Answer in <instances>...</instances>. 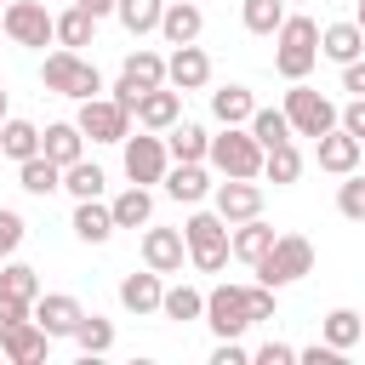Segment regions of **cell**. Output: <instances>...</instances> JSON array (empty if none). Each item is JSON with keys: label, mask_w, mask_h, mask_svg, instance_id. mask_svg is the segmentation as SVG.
<instances>
[{"label": "cell", "mask_w": 365, "mask_h": 365, "mask_svg": "<svg viewBox=\"0 0 365 365\" xmlns=\"http://www.w3.org/2000/svg\"><path fill=\"white\" fill-rule=\"evenodd\" d=\"M314 63H319V23L285 11L279 34H274V68H279V80H308Z\"/></svg>", "instance_id": "cell-1"}, {"label": "cell", "mask_w": 365, "mask_h": 365, "mask_svg": "<svg viewBox=\"0 0 365 365\" xmlns=\"http://www.w3.org/2000/svg\"><path fill=\"white\" fill-rule=\"evenodd\" d=\"M40 86H46V91H57V97H74V103L103 97V74H97V63H86V57H80V51H68V46L46 51V63H40Z\"/></svg>", "instance_id": "cell-2"}, {"label": "cell", "mask_w": 365, "mask_h": 365, "mask_svg": "<svg viewBox=\"0 0 365 365\" xmlns=\"http://www.w3.org/2000/svg\"><path fill=\"white\" fill-rule=\"evenodd\" d=\"M228 234H234V222H222V217H217V205H211V211H194V217L182 222L188 262H194L200 274H222V268H228V257H234Z\"/></svg>", "instance_id": "cell-3"}, {"label": "cell", "mask_w": 365, "mask_h": 365, "mask_svg": "<svg viewBox=\"0 0 365 365\" xmlns=\"http://www.w3.org/2000/svg\"><path fill=\"white\" fill-rule=\"evenodd\" d=\"M262 160H268V148L251 137V125H222L205 154V165L217 177H262Z\"/></svg>", "instance_id": "cell-4"}, {"label": "cell", "mask_w": 365, "mask_h": 365, "mask_svg": "<svg viewBox=\"0 0 365 365\" xmlns=\"http://www.w3.org/2000/svg\"><path fill=\"white\" fill-rule=\"evenodd\" d=\"M279 108H285V120H291V131H297V137H325V131L342 120V108H336L325 91H314L308 80H291V91H285V103H279Z\"/></svg>", "instance_id": "cell-5"}, {"label": "cell", "mask_w": 365, "mask_h": 365, "mask_svg": "<svg viewBox=\"0 0 365 365\" xmlns=\"http://www.w3.org/2000/svg\"><path fill=\"white\" fill-rule=\"evenodd\" d=\"M0 29H6L11 46H29V51L57 46V11H46L40 0H11V6L0 11Z\"/></svg>", "instance_id": "cell-6"}, {"label": "cell", "mask_w": 365, "mask_h": 365, "mask_svg": "<svg viewBox=\"0 0 365 365\" xmlns=\"http://www.w3.org/2000/svg\"><path fill=\"white\" fill-rule=\"evenodd\" d=\"M302 274H314V245H308L302 234H279V240H274V251L257 262V279H262V285H274V291L297 285Z\"/></svg>", "instance_id": "cell-7"}, {"label": "cell", "mask_w": 365, "mask_h": 365, "mask_svg": "<svg viewBox=\"0 0 365 365\" xmlns=\"http://www.w3.org/2000/svg\"><path fill=\"white\" fill-rule=\"evenodd\" d=\"M120 148H125V177H131V182H143V188L165 182V171H171V148H165V131H143V137H125Z\"/></svg>", "instance_id": "cell-8"}, {"label": "cell", "mask_w": 365, "mask_h": 365, "mask_svg": "<svg viewBox=\"0 0 365 365\" xmlns=\"http://www.w3.org/2000/svg\"><path fill=\"white\" fill-rule=\"evenodd\" d=\"M205 325H211L217 336H245V331L257 325L245 285H217V291H205Z\"/></svg>", "instance_id": "cell-9"}, {"label": "cell", "mask_w": 365, "mask_h": 365, "mask_svg": "<svg viewBox=\"0 0 365 365\" xmlns=\"http://www.w3.org/2000/svg\"><path fill=\"white\" fill-rule=\"evenodd\" d=\"M74 125L91 137V143H125L131 137V108H120L114 97H86Z\"/></svg>", "instance_id": "cell-10"}, {"label": "cell", "mask_w": 365, "mask_h": 365, "mask_svg": "<svg viewBox=\"0 0 365 365\" xmlns=\"http://www.w3.org/2000/svg\"><path fill=\"white\" fill-rule=\"evenodd\" d=\"M211 205L222 222H245V217H262V182L257 177H222L211 188Z\"/></svg>", "instance_id": "cell-11"}, {"label": "cell", "mask_w": 365, "mask_h": 365, "mask_svg": "<svg viewBox=\"0 0 365 365\" xmlns=\"http://www.w3.org/2000/svg\"><path fill=\"white\" fill-rule=\"evenodd\" d=\"M0 354H6L11 365H40V359L51 354V336H46L40 319L29 314V319H17V325H0Z\"/></svg>", "instance_id": "cell-12"}, {"label": "cell", "mask_w": 365, "mask_h": 365, "mask_svg": "<svg viewBox=\"0 0 365 365\" xmlns=\"http://www.w3.org/2000/svg\"><path fill=\"white\" fill-rule=\"evenodd\" d=\"M359 154H365V143H359L354 131H342V125H331L325 137H314V160H319V171H331V177L359 171Z\"/></svg>", "instance_id": "cell-13"}, {"label": "cell", "mask_w": 365, "mask_h": 365, "mask_svg": "<svg viewBox=\"0 0 365 365\" xmlns=\"http://www.w3.org/2000/svg\"><path fill=\"white\" fill-rule=\"evenodd\" d=\"M182 262H188L182 228H143V268H154V274H182Z\"/></svg>", "instance_id": "cell-14"}, {"label": "cell", "mask_w": 365, "mask_h": 365, "mask_svg": "<svg viewBox=\"0 0 365 365\" xmlns=\"http://www.w3.org/2000/svg\"><path fill=\"white\" fill-rule=\"evenodd\" d=\"M34 319H40V331L57 342V336H74V325L86 319V308H80V297H68V291H40V297H34Z\"/></svg>", "instance_id": "cell-15"}, {"label": "cell", "mask_w": 365, "mask_h": 365, "mask_svg": "<svg viewBox=\"0 0 365 365\" xmlns=\"http://www.w3.org/2000/svg\"><path fill=\"white\" fill-rule=\"evenodd\" d=\"M211 171H205V160H171V171H165V194L177 200V205H200V200H211Z\"/></svg>", "instance_id": "cell-16"}, {"label": "cell", "mask_w": 365, "mask_h": 365, "mask_svg": "<svg viewBox=\"0 0 365 365\" xmlns=\"http://www.w3.org/2000/svg\"><path fill=\"white\" fill-rule=\"evenodd\" d=\"M165 86H177V91L211 86V57H205L200 46H171V57H165Z\"/></svg>", "instance_id": "cell-17"}, {"label": "cell", "mask_w": 365, "mask_h": 365, "mask_svg": "<svg viewBox=\"0 0 365 365\" xmlns=\"http://www.w3.org/2000/svg\"><path fill=\"white\" fill-rule=\"evenodd\" d=\"M177 120H182V91H177V86L143 91V103H137V125H143V131H171Z\"/></svg>", "instance_id": "cell-18"}, {"label": "cell", "mask_w": 365, "mask_h": 365, "mask_svg": "<svg viewBox=\"0 0 365 365\" xmlns=\"http://www.w3.org/2000/svg\"><path fill=\"white\" fill-rule=\"evenodd\" d=\"M160 302H165V285H160V274H154V268H143V274H125V279H120V308H125V314L148 319V314H160Z\"/></svg>", "instance_id": "cell-19"}, {"label": "cell", "mask_w": 365, "mask_h": 365, "mask_svg": "<svg viewBox=\"0 0 365 365\" xmlns=\"http://www.w3.org/2000/svg\"><path fill=\"white\" fill-rule=\"evenodd\" d=\"M200 29H205V11H200L194 0H165V17H160L165 46H194Z\"/></svg>", "instance_id": "cell-20"}, {"label": "cell", "mask_w": 365, "mask_h": 365, "mask_svg": "<svg viewBox=\"0 0 365 365\" xmlns=\"http://www.w3.org/2000/svg\"><path fill=\"white\" fill-rule=\"evenodd\" d=\"M251 114H257L251 86L228 80V86H217V91H211V120H217V125H251Z\"/></svg>", "instance_id": "cell-21"}, {"label": "cell", "mask_w": 365, "mask_h": 365, "mask_svg": "<svg viewBox=\"0 0 365 365\" xmlns=\"http://www.w3.org/2000/svg\"><path fill=\"white\" fill-rule=\"evenodd\" d=\"M74 240L80 245H108L114 240V211L103 205V200H74Z\"/></svg>", "instance_id": "cell-22"}, {"label": "cell", "mask_w": 365, "mask_h": 365, "mask_svg": "<svg viewBox=\"0 0 365 365\" xmlns=\"http://www.w3.org/2000/svg\"><path fill=\"white\" fill-rule=\"evenodd\" d=\"M274 240H279V234H274L262 217H245V222H234V234H228V245H234V257H240L245 268H257V262L274 251Z\"/></svg>", "instance_id": "cell-23"}, {"label": "cell", "mask_w": 365, "mask_h": 365, "mask_svg": "<svg viewBox=\"0 0 365 365\" xmlns=\"http://www.w3.org/2000/svg\"><path fill=\"white\" fill-rule=\"evenodd\" d=\"M319 57H331V63H354V57H365V29L348 17V23H325L319 29Z\"/></svg>", "instance_id": "cell-24"}, {"label": "cell", "mask_w": 365, "mask_h": 365, "mask_svg": "<svg viewBox=\"0 0 365 365\" xmlns=\"http://www.w3.org/2000/svg\"><path fill=\"white\" fill-rule=\"evenodd\" d=\"M40 154L57 160V165H74V160H86V131L74 120H57V125L40 131Z\"/></svg>", "instance_id": "cell-25"}, {"label": "cell", "mask_w": 365, "mask_h": 365, "mask_svg": "<svg viewBox=\"0 0 365 365\" xmlns=\"http://www.w3.org/2000/svg\"><path fill=\"white\" fill-rule=\"evenodd\" d=\"M108 211H114V228H148V217H154V194H148L143 182H125V188L108 200Z\"/></svg>", "instance_id": "cell-26"}, {"label": "cell", "mask_w": 365, "mask_h": 365, "mask_svg": "<svg viewBox=\"0 0 365 365\" xmlns=\"http://www.w3.org/2000/svg\"><path fill=\"white\" fill-rule=\"evenodd\" d=\"M120 80H131L137 91H154V86H165V57H160V51H148V46H137V51H125Z\"/></svg>", "instance_id": "cell-27"}, {"label": "cell", "mask_w": 365, "mask_h": 365, "mask_svg": "<svg viewBox=\"0 0 365 365\" xmlns=\"http://www.w3.org/2000/svg\"><path fill=\"white\" fill-rule=\"evenodd\" d=\"M17 188L23 194H57L63 188V165L57 160H46V154H34V160H17Z\"/></svg>", "instance_id": "cell-28"}, {"label": "cell", "mask_w": 365, "mask_h": 365, "mask_svg": "<svg viewBox=\"0 0 365 365\" xmlns=\"http://www.w3.org/2000/svg\"><path fill=\"white\" fill-rule=\"evenodd\" d=\"M0 154L6 160H34L40 154V125L34 120H17V114L0 120Z\"/></svg>", "instance_id": "cell-29"}, {"label": "cell", "mask_w": 365, "mask_h": 365, "mask_svg": "<svg viewBox=\"0 0 365 365\" xmlns=\"http://www.w3.org/2000/svg\"><path fill=\"white\" fill-rule=\"evenodd\" d=\"M319 336L331 342V348H354V342H365V314H354V308H331L325 319H319Z\"/></svg>", "instance_id": "cell-30"}, {"label": "cell", "mask_w": 365, "mask_h": 365, "mask_svg": "<svg viewBox=\"0 0 365 365\" xmlns=\"http://www.w3.org/2000/svg\"><path fill=\"white\" fill-rule=\"evenodd\" d=\"M114 17H120V29H125L131 40H143V34H154V29H160L165 0H120V6H114Z\"/></svg>", "instance_id": "cell-31"}, {"label": "cell", "mask_w": 365, "mask_h": 365, "mask_svg": "<svg viewBox=\"0 0 365 365\" xmlns=\"http://www.w3.org/2000/svg\"><path fill=\"white\" fill-rule=\"evenodd\" d=\"M165 148H171V160H205V154H211V131L194 125V120H177V125L165 131Z\"/></svg>", "instance_id": "cell-32"}, {"label": "cell", "mask_w": 365, "mask_h": 365, "mask_svg": "<svg viewBox=\"0 0 365 365\" xmlns=\"http://www.w3.org/2000/svg\"><path fill=\"white\" fill-rule=\"evenodd\" d=\"M262 177H268L274 188H291V182L302 177V148H297V137H291V143H279V148H268Z\"/></svg>", "instance_id": "cell-33"}, {"label": "cell", "mask_w": 365, "mask_h": 365, "mask_svg": "<svg viewBox=\"0 0 365 365\" xmlns=\"http://www.w3.org/2000/svg\"><path fill=\"white\" fill-rule=\"evenodd\" d=\"M91 40H97V17H91V11H80V6L57 11V46L80 51V46H91Z\"/></svg>", "instance_id": "cell-34"}, {"label": "cell", "mask_w": 365, "mask_h": 365, "mask_svg": "<svg viewBox=\"0 0 365 365\" xmlns=\"http://www.w3.org/2000/svg\"><path fill=\"white\" fill-rule=\"evenodd\" d=\"M63 188H68L74 200H103L108 177H103V165H91V160H74V165H63Z\"/></svg>", "instance_id": "cell-35"}, {"label": "cell", "mask_w": 365, "mask_h": 365, "mask_svg": "<svg viewBox=\"0 0 365 365\" xmlns=\"http://www.w3.org/2000/svg\"><path fill=\"white\" fill-rule=\"evenodd\" d=\"M160 314H165V319H177V325H188V319H205V291H194V285H165V302H160Z\"/></svg>", "instance_id": "cell-36"}, {"label": "cell", "mask_w": 365, "mask_h": 365, "mask_svg": "<svg viewBox=\"0 0 365 365\" xmlns=\"http://www.w3.org/2000/svg\"><path fill=\"white\" fill-rule=\"evenodd\" d=\"M74 348L91 359V354H108L114 348V319H103V314H86L80 325H74Z\"/></svg>", "instance_id": "cell-37"}, {"label": "cell", "mask_w": 365, "mask_h": 365, "mask_svg": "<svg viewBox=\"0 0 365 365\" xmlns=\"http://www.w3.org/2000/svg\"><path fill=\"white\" fill-rule=\"evenodd\" d=\"M251 137H257L262 148H279V143H291L297 131H291L285 108H257V114H251Z\"/></svg>", "instance_id": "cell-38"}, {"label": "cell", "mask_w": 365, "mask_h": 365, "mask_svg": "<svg viewBox=\"0 0 365 365\" xmlns=\"http://www.w3.org/2000/svg\"><path fill=\"white\" fill-rule=\"evenodd\" d=\"M0 291H11V297H23V302H34V297H40V268H29V262L6 257V262H0Z\"/></svg>", "instance_id": "cell-39"}, {"label": "cell", "mask_w": 365, "mask_h": 365, "mask_svg": "<svg viewBox=\"0 0 365 365\" xmlns=\"http://www.w3.org/2000/svg\"><path fill=\"white\" fill-rule=\"evenodd\" d=\"M240 17L251 34H279L285 23V0H240Z\"/></svg>", "instance_id": "cell-40"}, {"label": "cell", "mask_w": 365, "mask_h": 365, "mask_svg": "<svg viewBox=\"0 0 365 365\" xmlns=\"http://www.w3.org/2000/svg\"><path fill=\"white\" fill-rule=\"evenodd\" d=\"M336 211H342L348 222H365V171H348V177L336 182Z\"/></svg>", "instance_id": "cell-41"}, {"label": "cell", "mask_w": 365, "mask_h": 365, "mask_svg": "<svg viewBox=\"0 0 365 365\" xmlns=\"http://www.w3.org/2000/svg\"><path fill=\"white\" fill-rule=\"evenodd\" d=\"M17 245H23V217H17L11 205H0V262L17 257Z\"/></svg>", "instance_id": "cell-42"}, {"label": "cell", "mask_w": 365, "mask_h": 365, "mask_svg": "<svg viewBox=\"0 0 365 365\" xmlns=\"http://www.w3.org/2000/svg\"><path fill=\"white\" fill-rule=\"evenodd\" d=\"M251 354L240 348V336H217V348H211V365H245Z\"/></svg>", "instance_id": "cell-43"}, {"label": "cell", "mask_w": 365, "mask_h": 365, "mask_svg": "<svg viewBox=\"0 0 365 365\" xmlns=\"http://www.w3.org/2000/svg\"><path fill=\"white\" fill-rule=\"evenodd\" d=\"M297 359H302V365H342V348H331V342L319 336L314 348H297Z\"/></svg>", "instance_id": "cell-44"}, {"label": "cell", "mask_w": 365, "mask_h": 365, "mask_svg": "<svg viewBox=\"0 0 365 365\" xmlns=\"http://www.w3.org/2000/svg\"><path fill=\"white\" fill-rule=\"evenodd\" d=\"M251 359H257V365H291V359H297V348H291V342H262Z\"/></svg>", "instance_id": "cell-45"}, {"label": "cell", "mask_w": 365, "mask_h": 365, "mask_svg": "<svg viewBox=\"0 0 365 365\" xmlns=\"http://www.w3.org/2000/svg\"><path fill=\"white\" fill-rule=\"evenodd\" d=\"M29 314H34V302H23V297L0 291V325H17V319H29Z\"/></svg>", "instance_id": "cell-46"}, {"label": "cell", "mask_w": 365, "mask_h": 365, "mask_svg": "<svg viewBox=\"0 0 365 365\" xmlns=\"http://www.w3.org/2000/svg\"><path fill=\"white\" fill-rule=\"evenodd\" d=\"M342 131H354L359 143H365V97H348V108H342V120H336Z\"/></svg>", "instance_id": "cell-47"}, {"label": "cell", "mask_w": 365, "mask_h": 365, "mask_svg": "<svg viewBox=\"0 0 365 365\" xmlns=\"http://www.w3.org/2000/svg\"><path fill=\"white\" fill-rule=\"evenodd\" d=\"M342 91H348V97H365V57L342 63Z\"/></svg>", "instance_id": "cell-48"}, {"label": "cell", "mask_w": 365, "mask_h": 365, "mask_svg": "<svg viewBox=\"0 0 365 365\" xmlns=\"http://www.w3.org/2000/svg\"><path fill=\"white\" fill-rule=\"evenodd\" d=\"M108 97H114L120 108H131V120H137V103H143V91H137L131 80H114V86H108Z\"/></svg>", "instance_id": "cell-49"}, {"label": "cell", "mask_w": 365, "mask_h": 365, "mask_svg": "<svg viewBox=\"0 0 365 365\" xmlns=\"http://www.w3.org/2000/svg\"><path fill=\"white\" fill-rule=\"evenodd\" d=\"M74 6H80V11H91V17L103 23V17H114V6H120V0H74Z\"/></svg>", "instance_id": "cell-50"}, {"label": "cell", "mask_w": 365, "mask_h": 365, "mask_svg": "<svg viewBox=\"0 0 365 365\" xmlns=\"http://www.w3.org/2000/svg\"><path fill=\"white\" fill-rule=\"evenodd\" d=\"M0 120H11V91L0 86Z\"/></svg>", "instance_id": "cell-51"}, {"label": "cell", "mask_w": 365, "mask_h": 365, "mask_svg": "<svg viewBox=\"0 0 365 365\" xmlns=\"http://www.w3.org/2000/svg\"><path fill=\"white\" fill-rule=\"evenodd\" d=\"M354 23H359V29H365V0H359V6H354Z\"/></svg>", "instance_id": "cell-52"}, {"label": "cell", "mask_w": 365, "mask_h": 365, "mask_svg": "<svg viewBox=\"0 0 365 365\" xmlns=\"http://www.w3.org/2000/svg\"><path fill=\"white\" fill-rule=\"evenodd\" d=\"M359 171H365V154H359Z\"/></svg>", "instance_id": "cell-53"}, {"label": "cell", "mask_w": 365, "mask_h": 365, "mask_svg": "<svg viewBox=\"0 0 365 365\" xmlns=\"http://www.w3.org/2000/svg\"><path fill=\"white\" fill-rule=\"evenodd\" d=\"M0 11H6V6H0Z\"/></svg>", "instance_id": "cell-54"}, {"label": "cell", "mask_w": 365, "mask_h": 365, "mask_svg": "<svg viewBox=\"0 0 365 365\" xmlns=\"http://www.w3.org/2000/svg\"><path fill=\"white\" fill-rule=\"evenodd\" d=\"M0 34H6V29H0Z\"/></svg>", "instance_id": "cell-55"}]
</instances>
